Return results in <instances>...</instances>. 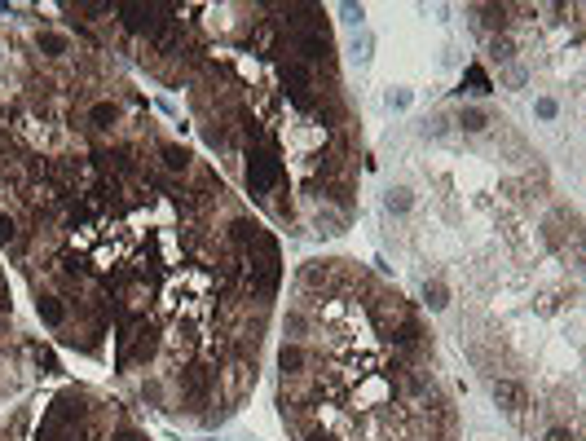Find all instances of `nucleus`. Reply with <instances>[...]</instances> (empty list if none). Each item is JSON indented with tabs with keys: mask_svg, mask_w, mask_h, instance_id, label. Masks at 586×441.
Returning <instances> with one entry per match:
<instances>
[{
	"mask_svg": "<svg viewBox=\"0 0 586 441\" xmlns=\"http://www.w3.org/2000/svg\"><path fill=\"white\" fill-rule=\"evenodd\" d=\"M494 397H498L507 411H520L524 393H520V384H511V379H498V384H494Z\"/></svg>",
	"mask_w": 586,
	"mask_h": 441,
	"instance_id": "1",
	"label": "nucleus"
},
{
	"mask_svg": "<svg viewBox=\"0 0 586 441\" xmlns=\"http://www.w3.org/2000/svg\"><path fill=\"white\" fill-rule=\"evenodd\" d=\"M489 57H494V62H511V57H516L507 35H494V40H489Z\"/></svg>",
	"mask_w": 586,
	"mask_h": 441,
	"instance_id": "2",
	"label": "nucleus"
},
{
	"mask_svg": "<svg viewBox=\"0 0 586 441\" xmlns=\"http://www.w3.org/2000/svg\"><path fill=\"white\" fill-rule=\"evenodd\" d=\"M463 124H468L472 133H481V128L489 124V115H485V111H468V115H463Z\"/></svg>",
	"mask_w": 586,
	"mask_h": 441,
	"instance_id": "3",
	"label": "nucleus"
},
{
	"mask_svg": "<svg viewBox=\"0 0 586 441\" xmlns=\"http://www.w3.org/2000/svg\"><path fill=\"white\" fill-rule=\"evenodd\" d=\"M547 441H573V433H565V428H556V433L547 437Z\"/></svg>",
	"mask_w": 586,
	"mask_h": 441,
	"instance_id": "4",
	"label": "nucleus"
}]
</instances>
